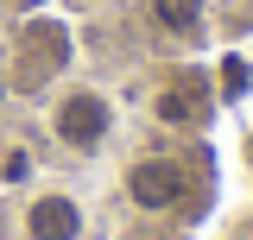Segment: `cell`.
<instances>
[{
    "instance_id": "7",
    "label": "cell",
    "mask_w": 253,
    "mask_h": 240,
    "mask_svg": "<svg viewBox=\"0 0 253 240\" xmlns=\"http://www.w3.org/2000/svg\"><path fill=\"white\" fill-rule=\"evenodd\" d=\"M209 70H215V95H221V114H228V108H241V101L253 95V63L241 57V51H228V57H215Z\"/></svg>"
},
{
    "instance_id": "3",
    "label": "cell",
    "mask_w": 253,
    "mask_h": 240,
    "mask_svg": "<svg viewBox=\"0 0 253 240\" xmlns=\"http://www.w3.org/2000/svg\"><path fill=\"white\" fill-rule=\"evenodd\" d=\"M152 120L165 126V133H190V139H203V133L221 120L215 70H209V63H177V70H165L158 89H152Z\"/></svg>"
},
{
    "instance_id": "5",
    "label": "cell",
    "mask_w": 253,
    "mask_h": 240,
    "mask_svg": "<svg viewBox=\"0 0 253 240\" xmlns=\"http://www.w3.org/2000/svg\"><path fill=\"white\" fill-rule=\"evenodd\" d=\"M19 234L26 240H89V202L76 190H32L19 209Z\"/></svg>"
},
{
    "instance_id": "6",
    "label": "cell",
    "mask_w": 253,
    "mask_h": 240,
    "mask_svg": "<svg viewBox=\"0 0 253 240\" xmlns=\"http://www.w3.org/2000/svg\"><path fill=\"white\" fill-rule=\"evenodd\" d=\"M146 26H152L165 44H177V51H196V44H209L215 6H209V0H146Z\"/></svg>"
},
{
    "instance_id": "2",
    "label": "cell",
    "mask_w": 253,
    "mask_h": 240,
    "mask_svg": "<svg viewBox=\"0 0 253 240\" xmlns=\"http://www.w3.org/2000/svg\"><path fill=\"white\" fill-rule=\"evenodd\" d=\"M76 70V26L57 13H38L13 32V57H6V89L13 95H51Z\"/></svg>"
},
{
    "instance_id": "4",
    "label": "cell",
    "mask_w": 253,
    "mask_h": 240,
    "mask_svg": "<svg viewBox=\"0 0 253 240\" xmlns=\"http://www.w3.org/2000/svg\"><path fill=\"white\" fill-rule=\"evenodd\" d=\"M190 190H196V171H190L184 152H139V158L121 171L126 209H133V215H152V221L177 215L190 202Z\"/></svg>"
},
{
    "instance_id": "1",
    "label": "cell",
    "mask_w": 253,
    "mask_h": 240,
    "mask_svg": "<svg viewBox=\"0 0 253 240\" xmlns=\"http://www.w3.org/2000/svg\"><path fill=\"white\" fill-rule=\"evenodd\" d=\"M44 126H51V139L57 152L70 158H101V152L114 146V133H121V108H114V95L101 89V82H57L51 101H44Z\"/></svg>"
},
{
    "instance_id": "8",
    "label": "cell",
    "mask_w": 253,
    "mask_h": 240,
    "mask_svg": "<svg viewBox=\"0 0 253 240\" xmlns=\"http://www.w3.org/2000/svg\"><path fill=\"white\" fill-rule=\"evenodd\" d=\"M70 13H95V6H108V0H63Z\"/></svg>"
}]
</instances>
